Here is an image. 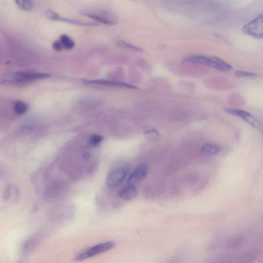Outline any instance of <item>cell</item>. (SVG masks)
I'll return each mask as SVG.
<instances>
[{"mask_svg":"<svg viewBox=\"0 0 263 263\" xmlns=\"http://www.w3.org/2000/svg\"><path fill=\"white\" fill-rule=\"evenodd\" d=\"M27 106L23 102L16 101L14 105V110L17 115H23L27 110Z\"/></svg>","mask_w":263,"mask_h":263,"instance_id":"cell-18","label":"cell"},{"mask_svg":"<svg viewBox=\"0 0 263 263\" xmlns=\"http://www.w3.org/2000/svg\"><path fill=\"white\" fill-rule=\"evenodd\" d=\"M117 45L122 48L126 49L128 50H130L137 52H141V51H142V49L141 48L134 46L132 44H130L127 42H126L122 40L118 41L117 42Z\"/></svg>","mask_w":263,"mask_h":263,"instance_id":"cell-17","label":"cell"},{"mask_svg":"<svg viewBox=\"0 0 263 263\" xmlns=\"http://www.w3.org/2000/svg\"><path fill=\"white\" fill-rule=\"evenodd\" d=\"M18 195V190L17 187L13 185H8L5 191L4 198L9 200L12 198V195L17 198L16 197H17Z\"/></svg>","mask_w":263,"mask_h":263,"instance_id":"cell-16","label":"cell"},{"mask_svg":"<svg viewBox=\"0 0 263 263\" xmlns=\"http://www.w3.org/2000/svg\"><path fill=\"white\" fill-rule=\"evenodd\" d=\"M234 74L238 77H254L256 75L255 73L252 72L241 70H236Z\"/></svg>","mask_w":263,"mask_h":263,"instance_id":"cell-21","label":"cell"},{"mask_svg":"<svg viewBox=\"0 0 263 263\" xmlns=\"http://www.w3.org/2000/svg\"><path fill=\"white\" fill-rule=\"evenodd\" d=\"M115 242L112 241H108L96 244L79 252L76 255L74 260L80 261L91 258L112 249L115 247Z\"/></svg>","mask_w":263,"mask_h":263,"instance_id":"cell-3","label":"cell"},{"mask_svg":"<svg viewBox=\"0 0 263 263\" xmlns=\"http://www.w3.org/2000/svg\"><path fill=\"white\" fill-rule=\"evenodd\" d=\"M45 15L46 17L49 20L63 22L77 26H95L98 25V24L97 23L86 22L75 19L65 17L60 15L59 14L51 9H48L46 10L45 12Z\"/></svg>","mask_w":263,"mask_h":263,"instance_id":"cell-7","label":"cell"},{"mask_svg":"<svg viewBox=\"0 0 263 263\" xmlns=\"http://www.w3.org/2000/svg\"><path fill=\"white\" fill-rule=\"evenodd\" d=\"M144 135L147 138H149L150 140H154L155 138L158 137L159 133L157 130L153 129L145 132Z\"/></svg>","mask_w":263,"mask_h":263,"instance_id":"cell-22","label":"cell"},{"mask_svg":"<svg viewBox=\"0 0 263 263\" xmlns=\"http://www.w3.org/2000/svg\"><path fill=\"white\" fill-rule=\"evenodd\" d=\"M103 137L100 135H92L89 138V143L92 146H97L99 145L103 140Z\"/></svg>","mask_w":263,"mask_h":263,"instance_id":"cell-20","label":"cell"},{"mask_svg":"<svg viewBox=\"0 0 263 263\" xmlns=\"http://www.w3.org/2000/svg\"><path fill=\"white\" fill-rule=\"evenodd\" d=\"M243 242V238L241 236H237L230 239L227 243L229 248H237L240 247Z\"/></svg>","mask_w":263,"mask_h":263,"instance_id":"cell-19","label":"cell"},{"mask_svg":"<svg viewBox=\"0 0 263 263\" xmlns=\"http://www.w3.org/2000/svg\"><path fill=\"white\" fill-rule=\"evenodd\" d=\"M52 48L55 51H61L63 49L60 41L57 40L52 43Z\"/></svg>","mask_w":263,"mask_h":263,"instance_id":"cell-23","label":"cell"},{"mask_svg":"<svg viewBox=\"0 0 263 263\" xmlns=\"http://www.w3.org/2000/svg\"><path fill=\"white\" fill-rule=\"evenodd\" d=\"M50 76L48 73L35 72H17L14 76L16 81L24 82L43 79Z\"/></svg>","mask_w":263,"mask_h":263,"instance_id":"cell-10","label":"cell"},{"mask_svg":"<svg viewBox=\"0 0 263 263\" xmlns=\"http://www.w3.org/2000/svg\"><path fill=\"white\" fill-rule=\"evenodd\" d=\"M184 61L194 64L208 66L219 70L223 71V61L216 57H208L202 55H194L186 57Z\"/></svg>","mask_w":263,"mask_h":263,"instance_id":"cell-4","label":"cell"},{"mask_svg":"<svg viewBox=\"0 0 263 263\" xmlns=\"http://www.w3.org/2000/svg\"><path fill=\"white\" fill-rule=\"evenodd\" d=\"M148 167L145 163H142L137 166L130 174L127 182L129 184H133L143 179L147 175Z\"/></svg>","mask_w":263,"mask_h":263,"instance_id":"cell-9","label":"cell"},{"mask_svg":"<svg viewBox=\"0 0 263 263\" xmlns=\"http://www.w3.org/2000/svg\"><path fill=\"white\" fill-rule=\"evenodd\" d=\"M80 14L101 24L114 25L117 23V18L111 12L102 9H85L80 11Z\"/></svg>","mask_w":263,"mask_h":263,"instance_id":"cell-2","label":"cell"},{"mask_svg":"<svg viewBox=\"0 0 263 263\" xmlns=\"http://www.w3.org/2000/svg\"><path fill=\"white\" fill-rule=\"evenodd\" d=\"M220 151V147L214 143H208L201 146L200 149L201 154L206 156H212L217 154Z\"/></svg>","mask_w":263,"mask_h":263,"instance_id":"cell-13","label":"cell"},{"mask_svg":"<svg viewBox=\"0 0 263 263\" xmlns=\"http://www.w3.org/2000/svg\"><path fill=\"white\" fill-rule=\"evenodd\" d=\"M137 195V189L133 184L124 187L119 192L120 197L125 200H133L136 198Z\"/></svg>","mask_w":263,"mask_h":263,"instance_id":"cell-12","label":"cell"},{"mask_svg":"<svg viewBox=\"0 0 263 263\" xmlns=\"http://www.w3.org/2000/svg\"><path fill=\"white\" fill-rule=\"evenodd\" d=\"M17 6L22 10L30 11L33 8L31 0H14Z\"/></svg>","mask_w":263,"mask_h":263,"instance_id":"cell-15","label":"cell"},{"mask_svg":"<svg viewBox=\"0 0 263 263\" xmlns=\"http://www.w3.org/2000/svg\"><path fill=\"white\" fill-rule=\"evenodd\" d=\"M130 168V164L126 161L119 160L115 162L107 174L106 179L107 185L111 188L119 185L125 179Z\"/></svg>","mask_w":263,"mask_h":263,"instance_id":"cell-1","label":"cell"},{"mask_svg":"<svg viewBox=\"0 0 263 263\" xmlns=\"http://www.w3.org/2000/svg\"><path fill=\"white\" fill-rule=\"evenodd\" d=\"M44 239V234L42 232H36L28 238L23 243L21 251L23 255H27L32 253L40 245Z\"/></svg>","mask_w":263,"mask_h":263,"instance_id":"cell-6","label":"cell"},{"mask_svg":"<svg viewBox=\"0 0 263 263\" xmlns=\"http://www.w3.org/2000/svg\"><path fill=\"white\" fill-rule=\"evenodd\" d=\"M88 83L89 84H92L93 85H102L105 86H115L125 87L130 89H137V87L128 83L124 82H116L106 80H92L88 81Z\"/></svg>","mask_w":263,"mask_h":263,"instance_id":"cell-11","label":"cell"},{"mask_svg":"<svg viewBox=\"0 0 263 263\" xmlns=\"http://www.w3.org/2000/svg\"><path fill=\"white\" fill-rule=\"evenodd\" d=\"M242 32L252 37H263V13L246 23L242 28Z\"/></svg>","mask_w":263,"mask_h":263,"instance_id":"cell-5","label":"cell"},{"mask_svg":"<svg viewBox=\"0 0 263 263\" xmlns=\"http://www.w3.org/2000/svg\"><path fill=\"white\" fill-rule=\"evenodd\" d=\"M224 110L231 115L239 117L250 125L258 128L260 124L258 120L248 111L239 109L226 108Z\"/></svg>","mask_w":263,"mask_h":263,"instance_id":"cell-8","label":"cell"},{"mask_svg":"<svg viewBox=\"0 0 263 263\" xmlns=\"http://www.w3.org/2000/svg\"><path fill=\"white\" fill-rule=\"evenodd\" d=\"M59 40L64 49H71L74 47L75 44L74 41L67 34H62L60 36Z\"/></svg>","mask_w":263,"mask_h":263,"instance_id":"cell-14","label":"cell"}]
</instances>
